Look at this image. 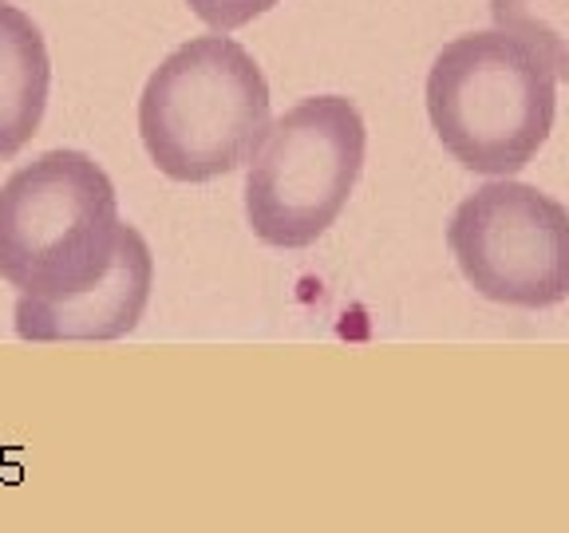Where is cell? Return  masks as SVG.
I'll return each instance as SVG.
<instances>
[{
    "label": "cell",
    "mask_w": 569,
    "mask_h": 533,
    "mask_svg": "<svg viewBox=\"0 0 569 533\" xmlns=\"http://www.w3.org/2000/svg\"><path fill=\"white\" fill-rule=\"evenodd\" d=\"M269 127V83L230 36H198L154 68L139 99V134L174 182H210L253 162Z\"/></svg>",
    "instance_id": "1"
},
{
    "label": "cell",
    "mask_w": 569,
    "mask_h": 533,
    "mask_svg": "<svg viewBox=\"0 0 569 533\" xmlns=\"http://www.w3.org/2000/svg\"><path fill=\"white\" fill-rule=\"evenodd\" d=\"M119 198L99 162L48 151L0 187V276L32 301H63L111 273Z\"/></svg>",
    "instance_id": "2"
},
{
    "label": "cell",
    "mask_w": 569,
    "mask_h": 533,
    "mask_svg": "<svg viewBox=\"0 0 569 533\" xmlns=\"http://www.w3.org/2000/svg\"><path fill=\"white\" fill-rule=\"evenodd\" d=\"M553 80L546 56L502 28L459 36L431 63L427 115L459 167L510 178L550 139L558 115Z\"/></svg>",
    "instance_id": "3"
},
{
    "label": "cell",
    "mask_w": 569,
    "mask_h": 533,
    "mask_svg": "<svg viewBox=\"0 0 569 533\" xmlns=\"http://www.w3.org/2000/svg\"><path fill=\"white\" fill-rule=\"evenodd\" d=\"M365 119L345 95H317L284 111L246 174L253 233L277 249L325 238L365 170Z\"/></svg>",
    "instance_id": "4"
},
{
    "label": "cell",
    "mask_w": 569,
    "mask_h": 533,
    "mask_svg": "<svg viewBox=\"0 0 569 533\" xmlns=\"http://www.w3.org/2000/svg\"><path fill=\"white\" fill-rule=\"evenodd\" d=\"M447 245L479 296L553 309L569 296V210L538 187L495 178L455 210Z\"/></svg>",
    "instance_id": "5"
},
{
    "label": "cell",
    "mask_w": 569,
    "mask_h": 533,
    "mask_svg": "<svg viewBox=\"0 0 569 533\" xmlns=\"http://www.w3.org/2000/svg\"><path fill=\"white\" fill-rule=\"evenodd\" d=\"M154 284L151 245L134 225L123 230V245L103 281L63 301H17V336L32 344H76V340H119L139 329Z\"/></svg>",
    "instance_id": "6"
},
{
    "label": "cell",
    "mask_w": 569,
    "mask_h": 533,
    "mask_svg": "<svg viewBox=\"0 0 569 533\" xmlns=\"http://www.w3.org/2000/svg\"><path fill=\"white\" fill-rule=\"evenodd\" d=\"M52 63L32 17L0 0V162L32 142L44 123Z\"/></svg>",
    "instance_id": "7"
},
{
    "label": "cell",
    "mask_w": 569,
    "mask_h": 533,
    "mask_svg": "<svg viewBox=\"0 0 569 533\" xmlns=\"http://www.w3.org/2000/svg\"><path fill=\"white\" fill-rule=\"evenodd\" d=\"M495 28L542 52L561 83H569V0H490Z\"/></svg>",
    "instance_id": "8"
},
{
    "label": "cell",
    "mask_w": 569,
    "mask_h": 533,
    "mask_svg": "<svg viewBox=\"0 0 569 533\" xmlns=\"http://www.w3.org/2000/svg\"><path fill=\"white\" fill-rule=\"evenodd\" d=\"M187 4L213 32H233V28H246L249 20H258L261 12H269L277 0H187Z\"/></svg>",
    "instance_id": "9"
}]
</instances>
